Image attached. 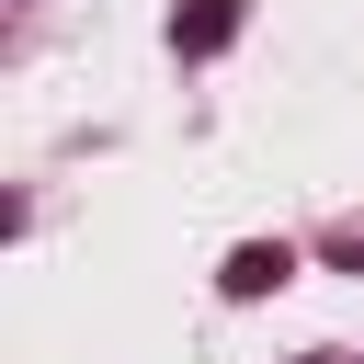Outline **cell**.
Here are the masks:
<instances>
[{
  "label": "cell",
  "instance_id": "1",
  "mask_svg": "<svg viewBox=\"0 0 364 364\" xmlns=\"http://www.w3.org/2000/svg\"><path fill=\"white\" fill-rule=\"evenodd\" d=\"M216 284H228V296H239V307H250V296H273V284H296V250H284V239H239V250H228V273H216Z\"/></svg>",
  "mask_w": 364,
  "mask_h": 364
},
{
  "label": "cell",
  "instance_id": "2",
  "mask_svg": "<svg viewBox=\"0 0 364 364\" xmlns=\"http://www.w3.org/2000/svg\"><path fill=\"white\" fill-rule=\"evenodd\" d=\"M171 34H182V57H216V46L239 34V0H182V11H171Z\"/></svg>",
  "mask_w": 364,
  "mask_h": 364
}]
</instances>
